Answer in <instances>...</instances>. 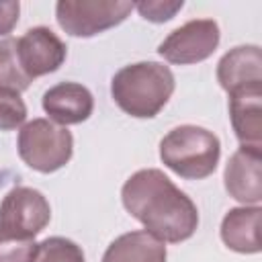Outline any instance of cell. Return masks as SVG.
<instances>
[{"label":"cell","instance_id":"6da1fadb","mask_svg":"<svg viewBox=\"0 0 262 262\" xmlns=\"http://www.w3.org/2000/svg\"><path fill=\"white\" fill-rule=\"evenodd\" d=\"M121 201L127 213L164 244H180L199 227L196 205L158 168L131 174L121 188Z\"/></svg>","mask_w":262,"mask_h":262},{"label":"cell","instance_id":"7a4b0ae2","mask_svg":"<svg viewBox=\"0 0 262 262\" xmlns=\"http://www.w3.org/2000/svg\"><path fill=\"white\" fill-rule=\"evenodd\" d=\"M174 74L158 61H137L121 68L111 80V96L117 106L135 117H156L174 92Z\"/></svg>","mask_w":262,"mask_h":262},{"label":"cell","instance_id":"3957f363","mask_svg":"<svg viewBox=\"0 0 262 262\" xmlns=\"http://www.w3.org/2000/svg\"><path fill=\"white\" fill-rule=\"evenodd\" d=\"M221 156L219 137L199 125H180L160 141V160L186 180H201L215 172Z\"/></svg>","mask_w":262,"mask_h":262},{"label":"cell","instance_id":"277c9868","mask_svg":"<svg viewBox=\"0 0 262 262\" xmlns=\"http://www.w3.org/2000/svg\"><path fill=\"white\" fill-rule=\"evenodd\" d=\"M16 147L20 160L29 168L49 174L70 162L74 137L66 127L49 119H33L20 127Z\"/></svg>","mask_w":262,"mask_h":262},{"label":"cell","instance_id":"5b68a950","mask_svg":"<svg viewBox=\"0 0 262 262\" xmlns=\"http://www.w3.org/2000/svg\"><path fill=\"white\" fill-rule=\"evenodd\" d=\"M133 8L135 4L125 0H59L55 18L72 37H94L121 25Z\"/></svg>","mask_w":262,"mask_h":262},{"label":"cell","instance_id":"8992f818","mask_svg":"<svg viewBox=\"0 0 262 262\" xmlns=\"http://www.w3.org/2000/svg\"><path fill=\"white\" fill-rule=\"evenodd\" d=\"M51 219L49 201L31 186H14L6 192L0 203V231L35 237L41 233Z\"/></svg>","mask_w":262,"mask_h":262},{"label":"cell","instance_id":"52a82bcc","mask_svg":"<svg viewBox=\"0 0 262 262\" xmlns=\"http://www.w3.org/2000/svg\"><path fill=\"white\" fill-rule=\"evenodd\" d=\"M219 39V25L213 18H194L174 29L158 45V53L170 63H199L213 55Z\"/></svg>","mask_w":262,"mask_h":262},{"label":"cell","instance_id":"ba28073f","mask_svg":"<svg viewBox=\"0 0 262 262\" xmlns=\"http://www.w3.org/2000/svg\"><path fill=\"white\" fill-rule=\"evenodd\" d=\"M16 55L23 72L35 80L59 70L66 61V43L47 27H33L16 39Z\"/></svg>","mask_w":262,"mask_h":262},{"label":"cell","instance_id":"9c48e42d","mask_svg":"<svg viewBox=\"0 0 262 262\" xmlns=\"http://www.w3.org/2000/svg\"><path fill=\"white\" fill-rule=\"evenodd\" d=\"M262 151L260 147L242 145L229 160L223 172L225 190L235 201L246 207H254L262 201V180H260Z\"/></svg>","mask_w":262,"mask_h":262},{"label":"cell","instance_id":"30bf717a","mask_svg":"<svg viewBox=\"0 0 262 262\" xmlns=\"http://www.w3.org/2000/svg\"><path fill=\"white\" fill-rule=\"evenodd\" d=\"M43 111L57 125H78L86 121L94 111L92 92L78 82H59L45 90L43 94Z\"/></svg>","mask_w":262,"mask_h":262},{"label":"cell","instance_id":"8fae6325","mask_svg":"<svg viewBox=\"0 0 262 262\" xmlns=\"http://www.w3.org/2000/svg\"><path fill=\"white\" fill-rule=\"evenodd\" d=\"M229 119L242 145L262 147V84L229 92Z\"/></svg>","mask_w":262,"mask_h":262},{"label":"cell","instance_id":"7c38bea8","mask_svg":"<svg viewBox=\"0 0 262 262\" xmlns=\"http://www.w3.org/2000/svg\"><path fill=\"white\" fill-rule=\"evenodd\" d=\"M217 82L229 94L246 86L262 84V55L258 45H239L217 63Z\"/></svg>","mask_w":262,"mask_h":262},{"label":"cell","instance_id":"4fadbf2b","mask_svg":"<svg viewBox=\"0 0 262 262\" xmlns=\"http://www.w3.org/2000/svg\"><path fill=\"white\" fill-rule=\"evenodd\" d=\"M260 213L258 205L254 207H235L229 209L221 221V239L223 244L239 254H258L260 252Z\"/></svg>","mask_w":262,"mask_h":262},{"label":"cell","instance_id":"5bb4252c","mask_svg":"<svg viewBox=\"0 0 262 262\" xmlns=\"http://www.w3.org/2000/svg\"><path fill=\"white\" fill-rule=\"evenodd\" d=\"M166 246L151 233L129 231L108 244L102 262H166Z\"/></svg>","mask_w":262,"mask_h":262},{"label":"cell","instance_id":"9a60e30c","mask_svg":"<svg viewBox=\"0 0 262 262\" xmlns=\"http://www.w3.org/2000/svg\"><path fill=\"white\" fill-rule=\"evenodd\" d=\"M33 80L23 72L16 55V39L6 37L0 41V88L23 92Z\"/></svg>","mask_w":262,"mask_h":262},{"label":"cell","instance_id":"2e32d148","mask_svg":"<svg viewBox=\"0 0 262 262\" xmlns=\"http://www.w3.org/2000/svg\"><path fill=\"white\" fill-rule=\"evenodd\" d=\"M33 262H86L82 248L61 235H53L37 244Z\"/></svg>","mask_w":262,"mask_h":262},{"label":"cell","instance_id":"e0dca14e","mask_svg":"<svg viewBox=\"0 0 262 262\" xmlns=\"http://www.w3.org/2000/svg\"><path fill=\"white\" fill-rule=\"evenodd\" d=\"M27 119V104L20 92L0 88V131H12Z\"/></svg>","mask_w":262,"mask_h":262},{"label":"cell","instance_id":"ac0fdd59","mask_svg":"<svg viewBox=\"0 0 262 262\" xmlns=\"http://www.w3.org/2000/svg\"><path fill=\"white\" fill-rule=\"evenodd\" d=\"M37 242L0 231V262H33Z\"/></svg>","mask_w":262,"mask_h":262},{"label":"cell","instance_id":"d6986e66","mask_svg":"<svg viewBox=\"0 0 262 262\" xmlns=\"http://www.w3.org/2000/svg\"><path fill=\"white\" fill-rule=\"evenodd\" d=\"M182 6H184L182 0H145V2L135 4L139 14L145 20H151V23H166V20H170Z\"/></svg>","mask_w":262,"mask_h":262},{"label":"cell","instance_id":"ffe728a7","mask_svg":"<svg viewBox=\"0 0 262 262\" xmlns=\"http://www.w3.org/2000/svg\"><path fill=\"white\" fill-rule=\"evenodd\" d=\"M18 12H20L18 2H14V0H2L0 2V37L8 35L16 27Z\"/></svg>","mask_w":262,"mask_h":262}]
</instances>
